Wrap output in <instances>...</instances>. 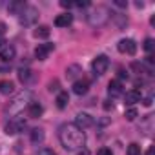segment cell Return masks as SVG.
Returning <instances> with one entry per match:
<instances>
[{"label":"cell","mask_w":155,"mask_h":155,"mask_svg":"<svg viewBox=\"0 0 155 155\" xmlns=\"http://www.w3.org/2000/svg\"><path fill=\"white\" fill-rule=\"evenodd\" d=\"M108 68H110V58H108L106 55H97V57L93 58V62H91V69H93V73H95L97 77L104 75V73L108 71Z\"/></svg>","instance_id":"obj_6"},{"label":"cell","mask_w":155,"mask_h":155,"mask_svg":"<svg viewBox=\"0 0 155 155\" xmlns=\"http://www.w3.org/2000/svg\"><path fill=\"white\" fill-rule=\"evenodd\" d=\"M117 49H119L120 53H126V55H135L137 44H135V40H131V38H122V40H119Z\"/></svg>","instance_id":"obj_8"},{"label":"cell","mask_w":155,"mask_h":155,"mask_svg":"<svg viewBox=\"0 0 155 155\" xmlns=\"http://www.w3.org/2000/svg\"><path fill=\"white\" fill-rule=\"evenodd\" d=\"M58 140L64 150L68 151H77L81 150L86 142V135L82 130H79L75 124H62L58 128Z\"/></svg>","instance_id":"obj_1"},{"label":"cell","mask_w":155,"mask_h":155,"mask_svg":"<svg viewBox=\"0 0 155 155\" xmlns=\"http://www.w3.org/2000/svg\"><path fill=\"white\" fill-rule=\"evenodd\" d=\"M137 115H139V113H137V110H135V108H128V110L124 111L126 120H135V119H137Z\"/></svg>","instance_id":"obj_27"},{"label":"cell","mask_w":155,"mask_h":155,"mask_svg":"<svg viewBox=\"0 0 155 155\" xmlns=\"http://www.w3.org/2000/svg\"><path fill=\"white\" fill-rule=\"evenodd\" d=\"M31 102H33V93H31L29 90H24V91L17 93V95L11 99V102L6 106L4 113L9 115V117H17V115H20Z\"/></svg>","instance_id":"obj_2"},{"label":"cell","mask_w":155,"mask_h":155,"mask_svg":"<svg viewBox=\"0 0 155 155\" xmlns=\"http://www.w3.org/2000/svg\"><path fill=\"white\" fill-rule=\"evenodd\" d=\"M18 79H20V82H22L24 86H31V84H35V81H37V75H35V71H31L29 68H22V69H18Z\"/></svg>","instance_id":"obj_9"},{"label":"cell","mask_w":155,"mask_h":155,"mask_svg":"<svg viewBox=\"0 0 155 155\" xmlns=\"http://www.w3.org/2000/svg\"><path fill=\"white\" fill-rule=\"evenodd\" d=\"M153 48H155V40H153V38H146V40H144V51H146L148 55H151Z\"/></svg>","instance_id":"obj_26"},{"label":"cell","mask_w":155,"mask_h":155,"mask_svg":"<svg viewBox=\"0 0 155 155\" xmlns=\"http://www.w3.org/2000/svg\"><path fill=\"white\" fill-rule=\"evenodd\" d=\"M42 113H44V108H42V104H40V102L33 101V102L28 106V115H29L31 119H38Z\"/></svg>","instance_id":"obj_15"},{"label":"cell","mask_w":155,"mask_h":155,"mask_svg":"<svg viewBox=\"0 0 155 155\" xmlns=\"http://www.w3.org/2000/svg\"><path fill=\"white\" fill-rule=\"evenodd\" d=\"M0 93H2V95L15 93V84L11 81H0Z\"/></svg>","instance_id":"obj_18"},{"label":"cell","mask_w":155,"mask_h":155,"mask_svg":"<svg viewBox=\"0 0 155 155\" xmlns=\"http://www.w3.org/2000/svg\"><path fill=\"white\" fill-rule=\"evenodd\" d=\"M126 155H142V151H140V146H139L137 142H131V144L126 148Z\"/></svg>","instance_id":"obj_23"},{"label":"cell","mask_w":155,"mask_h":155,"mask_svg":"<svg viewBox=\"0 0 155 155\" xmlns=\"http://www.w3.org/2000/svg\"><path fill=\"white\" fill-rule=\"evenodd\" d=\"M97 155H113V153H111L110 148H101V150L97 151Z\"/></svg>","instance_id":"obj_30"},{"label":"cell","mask_w":155,"mask_h":155,"mask_svg":"<svg viewBox=\"0 0 155 155\" xmlns=\"http://www.w3.org/2000/svg\"><path fill=\"white\" fill-rule=\"evenodd\" d=\"M24 130H26V119L20 117V115L11 117L9 122L6 124V133H8V135H17V133H20V131H24Z\"/></svg>","instance_id":"obj_5"},{"label":"cell","mask_w":155,"mask_h":155,"mask_svg":"<svg viewBox=\"0 0 155 155\" xmlns=\"http://www.w3.org/2000/svg\"><path fill=\"white\" fill-rule=\"evenodd\" d=\"M140 102L146 106V108H150L151 106V97H146V99H140Z\"/></svg>","instance_id":"obj_31"},{"label":"cell","mask_w":155,"mask_h":155,"mask_svg":"<svg viewBox=\"0 0 155 155\" xmlns=\"http://www.w3.org/2000/svg\"><path fill=\"white\" fill-rule=\"evenodd\" d=\"M146 155H155V148H153V146H150V148H148V151H146Z\"/></svg>","instance_id":"obj_38"},{"label":"cell","mask_w":155,"mask_h":155,"mask_svg":"<svg viewBox=\"0 0 155 155\" xmlns=\"http://www.w3.org/2000/svg\"><path fill=\"white\" fill-rule=\"evenodd\" d=\"M24 8H26L24 2H13V4H9V11L15 13V15H20V11H22Z\"/></svg>","instance_id":"obj_24"},{"label":"cell","mask_w":155,"mask_h":155,"mask_svg":"<svg viewBox=\"0 0 155 155\" xmlns=\"http://www.w3.org/2000/svg\"><path fill=\"white\" fill-rule=\"evenodd\" d=\"M38 155H57L53 150H49V148H42L40 151H38Z\"/></svg>","instance_id":"obj_29"},{"label":"cell","mask_w":155,"mask_h":155,"mask_svg":"<svg viewBox=\"0 0 155 155\" xmlns=\"http://www.w3.org/2000/svg\"><path fill=\"white\" fill-rule=\"evenodd\" d=\"M110 18H111V13H110V9L104 8V6H97V8H93V9L88 13V22H90V26H93V28H102Z\"/></svg>","instance_id":"obj_3"},{"label":"cell","mask_w":155,"mask_h":155,"mask_svg":"<svg viewBox=\"0 0 155 155\" xmlns=\"http://www.w3.org/2000/svg\"><path fill=\"white\" fill-rule=\"evenodd\" d=\"M140 99H142V93H140L139 90H130V91H126V95H124V102H126L128 106H133V104L140 102Z\"/></svg>","instance_id":"obj_12"},{"label":"cell","mask_w":155,"mask_h":155,"mask_svg":"<svg viewBox=\"0 0 155 155\" xmlns=\"http://www.w3.org/2000/svg\"><path fill=\"white\" fill-rule=\"evenodd\" d=\"M4 33H6V24L0 22V37H4Z\"/></svg>","instance_id":"obj_36"},{"label":"cell","mask_w":155,"mask_h":155,"mask_svg":"<svg viewBox=\"0 0 155 155\" xmlns=\"http://www.w3.org/2000/svg\"><path fill=\"white\" fill-rule=\"evenodd\" d=\"M71 22H73V15H69V13H62V15H58L55 18V26L57 28H68Z\"/></svg>","instance_id":"obj_17"},{"label":"cell","mask_w":155,"mask_h":155,"mask_svg":"<svg viewBox=\"0 0 155 155\" xmlns=\"http://www.w3.org/2000/svg\"><path fill=\"white\" fill-rule=\"evenodd\" d=\"M95 124V120H93V117L91 115H88V113H77V117H75V126L79 128V130H88V128H91Z\"/></svg>","instance_id":"obj_7"},{"label":"cell","mask_w":155,"mask_h":155,"mask_svg":"<svg viewBox=\"0 0 155 155\" xmlns=\"http://www.w3.org/2000/svg\"><path fill=\"white\" fill-rule=\"evenodd\" d=\"M60 6H62V8H73V2H68V0H60Z\"/></svg>","instance_id":"obj_32"},{"label":"cell","mask_w":155,"mask_h":155,"mask_svg":"<svg viewBox=\"0 0 155 155\" xmlns=\"http://www.w3.org/2000/svg\"><path fill=\"white\" fill-rule=\"evenodd\" d=\"M81 75H82V68L79 64H73V66H69L66 69V77H68L69 81H79L77 77H81Z\"/></svg>","instance_id":"obj_16"},{"label":"cell","mask_w":155,"mask_h":155,"mask_svg":"<svg viewBox=\"0 0 155 155\" xmlns=\"http://www.w3.org/2000/svg\"><path fill=\"white\" fill-rule=\"evenodd\" d=\"M111 18H115V20H117V24H119V29H122V28L128 24V18H126L124 15H113V13H111Z\"/></svg>","instance_id":"obj_25"},{"label":"cell","mask_w":155,"mask_h":155,"mask_svg":"<svg viewBox=\"0 0 155 155\" xmlns=\"http://www.w3.org/2000/svg\"><path fill=\"white\" fill-rule=\"evenodd\" d=\"M140 128H142V131H144L146 135H150L151 130H153V115H146V117H144V124H142Z\"/></svg>","instance_id":"obj_22"},{"label":"cell","mask_w":155,"mask_h":155,"mask_svg":"<svg viewBox=\"0 0 155 155\" xmlns=\"http://www.w3.org/2000/svg\"><path fill=\"white\" fill-rule=\"evenodd\" d=\"M130 68H131V69H133V71H137V73H139V75H140V73H144V71H146V69H144V68H142V64H140V62H133V64H131V66H130Z\"/></svg>","instance_id":"obj_28"},{"label":"cell","mask_w":155,"mask_h":155,"mask_svg":"<svg viewBox=\"0 0 155 155\" xmlns=\"http://www.w3.org/2000/svg\"><path fill=\"white\" fill-rule=\"evenodd\" d=\"M115 6H119V8H126L128 2H124V0H115Z\"/></svg>","instance_id":"obj_34"},{"label":"cell","mask_w":155,"mask_h":155,"mask_svg":"<svg viewBox=\"0 0 155 155\" xmlns=\"http://www.w3.org/2000/svg\"><path fill=\"white\" fill-rule=\"evenodd\" d=\"M15 55H17V51L11 44H6V46L0 48V60L2 62H11L15 58Z\"/></svg>","instance_id":"obj_10"},{"label":"cell","mask_w":155,"mask_h":155,"mask_svg":"<svg viewBox=\"0 0 155 155\" xmlns=\"http://www.w3.org/2000/svg\"><path fill=\"white\" fill-rule=\"evenodd\" d=\"M104 110H106V111H110V110H113V102H110V101H106V102H104Z\"/></svg>","instance_id":"obj_33"},{"label":"cell","mask_w":155,"mask_h":155,"mask_svg":"<svg viewBox=\"0 0 155 155\" xmlns=\"http://www.w3.org/2000/svg\"><path fill=\"white\" fill-rule=\"evenodd\" d=\"M18 20H20L22 26H33V24L38 20V9L33 8V6H26V8L20 11Z\"/></svg>","instance_id":"obj_4"},{"label":"cell","mask_w":155,"mask_h":155,"mask_svg":"<svg viewBox=\"0 0 155 155\" xmlns=\"http://www.w3.org/2000/svg\"><path fill=\"white\" fill-rule=\"evenodd\" d=\"M108 93L110 97H120L124 93V88H122V82L120 81H111L108 84Z\"/></svg>","instance_id":"obj_14"},{"label":"cell","mask_w":155,"mask_h":155,"mask_svg":"<svg viewBox=\"0 0 155 155\" xmlns=\"http://www.w3.org/2000/svg\"><path fill=\"white\" fill-rule=\"evenodd\" d=\"M57 108L58 110H64L66 106H68V102H69V95H68V91H60L58 95H57Z\"/></svg>","instance_id":"obj_19"},{"label":"cell","mask_w":155,"mask_h":155,"mask_svg":"<svg viewBox=\"0 0 155 155\" xmlns=\"http://www.w3.org/2000/svg\"><path fill=\"white\" fill-rule=\"evenodd\" d=\"M53 44H38L37 46V49H35V57L38 58V60H46L48 58V55L53 51Z\"/></svg>","instance_id":"obj_11"},{"label":"cell","mask_w":155,"mask_h":155,"mask_svg":"<svg viewBox=\"0 0 155 155\" xmlns=\"http://www.w3.org/2000/svg\"><path fill=\"white\" fill-rule=\"evenodd\" d=\"M29 137H31V142H33V144H40V142L44 140V130H40V128H33Z\"/></svg>","instance_id":"obj_20"},{"label":"cell","mask_w":155,"mask_h":155,"mask_svg":"<svg viewBox=\"0 0 155 155\" xmlns=\"http://www.w3.org/2000/svg\"><path fill=\"white\" fill-rule=\"evenodd\" d=\"M49 33H51V29H49L48 26H38V28L33 31V37H35V38H48Z\"/></svg>","instance_id":"obj_21"},{"label":"cell","mask_w":155,"mask_h":155,"mask_svg":"<svg viewBox=\"0 0 155 155\" xmlns=\"http://www.w3.org/2000/svg\"><path fill=\"white\" fill-rule=\"evenodd\" d=\"M57 86H58V82H57V81H55V82H51V84H49V91H57V90H58Z\"/></svg>","instance_id":"obj_35"},{"label":"cell","mask_w":155,"mask_h":155,"mask_svg":"<svg viewBox=\"0 0 155 155\" xmlns=\"http://www.w3.org/2000/svg\"><path fill=\"white\" fill-rule=\"evenodd\" d=\"M2 44H4V37H0V48H2Z\"/></svg>","instance_id":"obj_39"},{"label":"cell","mask_w":155,"mask_h":155,"mask_svg":"<svg viewBox=\"0 0 155 155\" xmlns=\"http://www.w3.org/2000/svg\"><path fill=\"white\" fill-rule=\"evenodd\" d=\"M119 77H120V79H128V73H126L124 69H120V71H119Z\"/></svg>","instance_id":"obj_37"},{"label":"cell","mask_w":155,"mask_h":155,"mask_svg":"<svg viewBox=\"0 0 155 155\" xmlns=\"http://www.w3.org/2000/svg\"><path fill=\"white\" fill-rule=\"evenodd\" d=\"M88 88H90V82L86 79H79L73 82V93H77V95H86Z\"/></svg>","instance_id":"obj_13"}]
</instances>
